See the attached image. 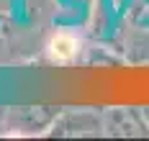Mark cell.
<instances>
[{"instance_id":"cell-1","label":"cell","mask_w":149,"mask_h":141,"mask_svg":"<svg viewBox=\"0 0 149 141\" xmlns=\"http://www.w3.org/2000/svg\"><path fill=\"white\" fill-rule=\"evenodd\" d=\"M74 51H77V44H74L72 36H67V33H59V36H54V39L49 41V54H52V59H57V62L72 59Z\"/></svg>"}]
</instances>
